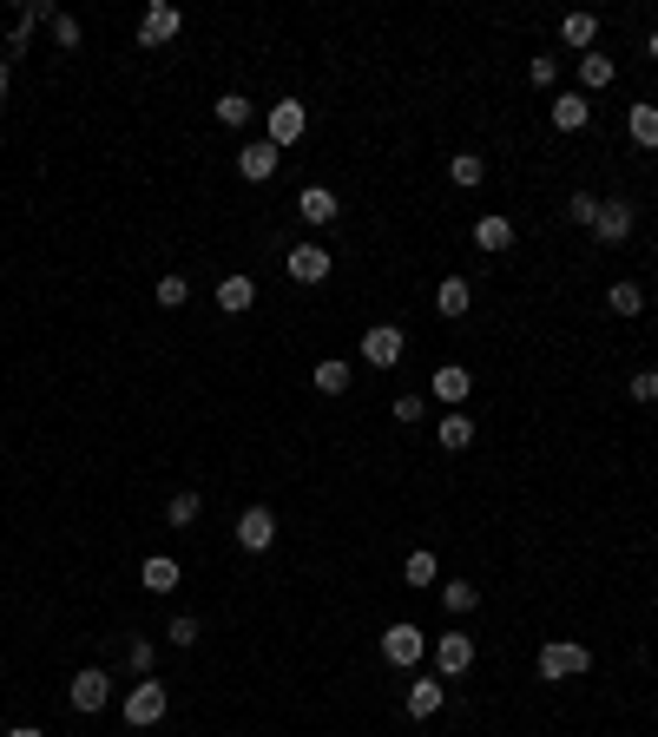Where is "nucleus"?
Instances as JSON below:
<instances>
[{
    "label": "nucleus",
    "mask_w": 658,
    "mask_h": 737,
    "mask_svg": "<svg viewBox=\"0 0 658 737\" xmlns=\"http://www.w3.org/2000/svg\"><path fill=\"white\" fill-rule=\"evenodd\" d=\"M178 33H185V14H178L172 0H152L139 14V47H172Z\"/></svg>",
    "instance_id": "4"
},
{
    "label": "nucleus",
    "mask_w": 658,
    "mask_h": 737,
    "mask_svg": "<svg viewBox=\"0 0 658 737\" xmlns=\"http://www.w3.org/2000/svg\"><path fill=\"white\" fill-rule=\"evenodd\" d=\"M606 303H612V316H639L645 310V290H639V283H612Z\"/></svg>",
    "instance_id": "28"
},
{
    "label": "nucleus",
    "mask_w": 658,
    "mask_h": 737,
    "mask_svg": "<svg viewBox=\"0 0 658 737\" xmlns=\"http://www.w3.org/2000/svg\"><path fill=\"white\" fill-rule=\"evenodd\" d=\"M441 705H448V691H441L435 678H415V685H408V718H435Z\"/></svg>",
    "instance_id": "19"
},
{
    "label": "nucleus",
    "mask_w": 658,
    "mask_h": 737,
    "mask_svg": "<svg viewBox=\"0 0 658 737\" xmlns=\"http://www.w3.org/2000/svg\"><path fill=\"white\" fill-rule=\"evenodd\" d=\"M468 389H474V376H468V369H435V402L461 408V402H468Z\"/></svg>",
    "instance_id": "23"
},
{
    "label": "nucleus",
    "mask_w": 658,
    "mask_h": 737,
    "mask_svg": "<svg viewBox=\"0 0 658 737\" xmlns=\"http://www.w3.org/2000/svg\"><path fill=\"white\" fill-rule=\"evenodd\" d=\"M566 218L580 224V231H593V218H599V198H593V191H573V198H566Z\"/></svg>",
    "instance_id": "33"
},
{
    "label": "nucleus",
    "mask_w": 658,
    "mask_h": 737,
    "mask_svg": "<svg viewBox=\"0 0 658 737\" xmlns=\"http://www.w3.org/2000/svg\"><path fill=\"white\" fill-rule=\"evenodd\" d=\"M53 20H60V7H53V0H27V7H20L14 14V33H7V53H27V40H33V27H53Z\"/></svg>",
    "instance_id": "9"
},
{
    "label": "nucleus",
    "mask_w": 658,
    "mask_h": 737,
    "mask_svg": "<svg viewBox=\"0 0 658 737\" xmlns=\"http://www.w3.org/2000/svg\"><path fill=\"white\" fill-rule=\"evenodd\" d=\"M165 711H172V691L158 685V678H139V685L126 691V724H132V731H145V724H158V718H165Z\"/></svg>",
    "instance_id": "2"
},
{
    "label": "nucleus",
    "mask_w": 658,
    "mask_h": 737,
    "mask_svg": "<svg viewBox=\"0 0 658 737\" xmlns=\"http://www.w3.org/2000/svg\"><path fill=\"white\" fill-rule=\"evenodd\" d=\"M527 79L547 93V86H560V60H547V53H533V66H527Z\"/></svg>",
    "instance_id": "34"
},
{
    "label": "nucleus",
    "mask_w": 658,
    "mask_h": 737,
    "mask_svg": "<svg viewBox=\"0 0 658 737\" xmlns=\"http://www.w3.org/2000/svg\"><path fill=\"white\" fill-rule=\"evenodd\" d=\"M297 211H303V224H316V231H323V224H336V191L310 185V191L297 198Z\"/></svg>",
    "instance_id": "17"
},
{
    "label": "nucleus",
    "mask_w": 658,
    "mask_h": 737,
    "mask_svg": "<svg viewBox=\"0 0 658 737\" xmlns=\"http://www.w3.org/2000/svg\"><path fill=\"white\" fill-rule=\"evenodd\" d=\"M435 441L448 448V455H461V448L474 441V415H468V408H448V415L435 422Z\"/></svg>",
    "instance_id": "15"
},
{
    "label": "nucleus",
    "mask_w": 658,
    "mask_h": 737,
    "mask_svg": "<svg viewBox=\"0 0 658 737\" xmlns=\"http://www.w3.org/2000/svg\"><path fill=\"white\" fill-rule=\"evenodd\" d=\"M251 303H257V283H251V277H224V283H218V310H224V316H244Z\"/></svg>",
    "instance_id": "18"
},
{
    "label": "nucleus",
    "mask_w": 658,
    "mask_h": 737,
    "mask_svg": "<svg viewBox=\"0 0 658 737\" xmlns=\"http://www.w3.org/2000/svg\"><path fill=\"white\" fill-rule=\"evenodd\" d=\"M468 665H474V639H468V632H441V639H435V672L461 678Z\"/></svg>",
    "instance_id": "11"
},
{
    "label": "nucleus",
    "mask_w": 658,
    "mask_h": 737,
    "mask_svg": "<svg viewBox=\"0 0 658 737\" xmlns=\"http://www.w3.org/2000/svg\"><path fill=\"white\" fill-rule=\"evenodd\" d=\"M448 172H455V185H481V178H487V158H481V152H455V165H448Z\"/></svg>",
    "instance_id": "32"
},
{
    "label": "nucleus",
    "mask_w": 658,
    "mask_h": 737,
    "mask_svg": "<svg viewBox=\"0 0 658 737\" xmlns=\"http://www.w3.org/2000/svg\"><path fill=\"white\" fill-rule=\"evenodd\" d=\"M586 119H593L586 93H553V126H560V132H580Z\"/></svg>",
    "instance_id": "16"
},
{
    "label": "nucleus",
    "mask_w": 658,
    "mask_h": 737,
    "mask_svg": "<svg viewBox=\"0 0 658 737\" xmlns=\"http://www.w3.org/2000/svg\"><path fill=\"white\" fill-rule=\"evenodd\" d=\"M435 310H441V316H468V283H461V277H441Z\"/></svg>",
    "instance_id": "26"
},
{
    "label": "nucleus",
    "mask_w": 658,
    "mask_h": 737,
    "mask_svg": "<svg viewBox=\"0 0 658 737\" xmlns=\"http://www.w3.org/2000/svg\"><path fill=\"white\" fill-rule=\"evenodd\" d=\"M389 415H395V422H422V415H428V402H422V395H395V408H389Z\"/></svg>",
    "instance_id": "37"
},
{
    "label": "nucleus",
    "mask_w": 658,
    "mask_h": 737,
    "mask_svg": "<svg viewBox=\"0 0 658 737\" xmlns=\"http://www.w3.org/2000/svg\"><path fill=\"white\" fill-rule=\"evenodd\" d=\"M237 547H244V553H270V547H277V514H270V507H244V514H237Z\"/></svg>",
    "instance_id": "8"
},
{
    "label": "nucleus",
    "mask_w": 658,
    "mask_h": 737,
    "mask_svg": "<svg viewBox=\"0 0 658 737\" xmlns=\"http://www.w3.org/2000/svg\"><path fill=\"white\" fill-rule=\"evenodd\" d=\"M645 53H652V60H658V33H652V40H645Z\"/></svg>",
    "instance_id": "43"
},
{
    "label": "nucleus",
    "mask_w": 658,
    "mask_h": 737,
    "mask_svg": "<svg viewBox=\"0 0 658 737\" xmlns=\"http://www.w3.org/2000/svg\"><path fill=\"white\" fill-rule=\"evenodd\" d=\"M185 297H191V283L178 277V270H172V277H158V303H165V310H178Z\"/></svg>",
    "instance_id": "35"
},
{
    "label": "nucleus",
    "mask_w": 658,
    "mask_h": 737,
    "mask_svg": "<svg viewBox=\"0 0 658 737\" xmlns=\"http://www.w3.org/2000/svg\"><path fill=\"white\" fill-rule=\"evenodd\" d=\"M66 698H73V711H106V705H112V672H99V665H86V672H73V685H66Z\"/></svg>",
    "instance_id": "7"
},
{
    "label": "nucleus",
    "mask_w": 658,
    "mask_h": 737,
    "mask_svg": "<svg viewBox=\"0 0 658 737\" xmlns=\"http://www.w3.org/2000/svg\"><path fill=\"white\" fill-rule=\"evenodd\" d=\"M7 737H47V731H40V724H14V731H7Z\"/></svg>",
    "instance_id": "41"
},
{
    "label": "nucleus",
    "mask_w": 658,
    "mask_h": 737,
    "mask_svg": "<svg viewBox=\"0 0 658 737\" xmlns=\"http://www.w3.org/2000/svg\"><path fill=\"white\" fill-rule=\"evenodd\" d=\"M139 580H145V593H172L185 573H178V560H165V553H152V560L139 566Z\"/></svg>",
    "instance_id": "20"
},
{
    "label": "nucleus",
    "mask_w": 658,
    "mask_h": 737,
    "mask_svg": "<svg viewBox=\"0 0 658 737\" xmlns=\"http://www.w3.org/2000/svg\"><path fill=\"white\" fill-rule=\"evenodd\" d=\"M632 402H658V369H639V376H632Z\"/></svg>",
    "instance_id": "39"
},
{
    "label": "nucleus",
    "mask_w": 658,
    "mask_h": 737,
    "mask_svg": "<svg viewBox=\"0 0 658 737\" xmlns=\"http://www.w3.org/2000/svg\"><path fill=\"white\" fill-rule=\"evenodd\" d=\"M402 580H408V586H435V553L415 547V553L402 560Z\"/></svg>",
    "instance_id": "29"
},
{
    "label": "nucleus",
    "mask_w": 658,
    "mask_h": 737,
    "mask_svg": "<svg viewBox=\"0 0 658 737\" xmlns=\"http://www.w3.org/2000/svg\"><path fill=\"white\" fill-rule=\"evenodd\" d=\"M632 224H639V218H632L626 198H599V218H593V237H599V244H626Z\"/></svg>",
    "instance_id": "10"
},
{
    "label": "nucleus",
    "mask_w": 658,
    "mask_h": 737,
    "mask_svg": "<svg viewBox=\"0 0 658 737\" xmlns=\"http://www.w3.org/2000/svg\"><path fill=\"white\" fill-rule=\"evenodd\" d=\"M283 270H290L297 283H323V277H329V251H323V244H297Z\"/></svg>",
    "instance_id": "14"
},
{
    "label": "nucleus",
    "mask_w": 658,
    "mask_h": 737,
    "mask_svg": "<svg viewBox=\"0 0 658 737\" xmlns=\"http://www.w3.org/2000/svg\"><path fill=\"white\" fill-rule=\"evenodd\" d=\"M53 40H60V53H73V47H79V20L60 14V20H53Z\"/></svg>",
    "instance_id": "38"
},
{
    "label": "nucleus",
    "mask_w": 658,
    "mask_h": 737,
    "mask_svg": "<svg viewBox=\"0 0 658 737\" xmlns=\"http://www.w3.org/2000/svg\"><path fill=\"white\" fill-rule=\"evenodd\" d=\"M626 132H632V145H645V152H658V106H632L626 112Z\"/></svg>",
    "instance_id": "21"
},
{
    "label": "nucleus",
    "mask_w": 658,
    "mask_h": 737,
    "mask_svg": "<svg viewBox=\"0 0 658 737\" xmlns=\"http://www.w3.org/2000/svg\"><path fill=\"white\" fill-rule=\"evenodd\" d=\"M402 349H408V336L395 330V323L362 330V362H369V369H395V362H402Z\"/></svg>",
    "instance_id": "6"
},
{
    "label": "nucleus",
    "mask_w": 658,
    "mask_h": 737,
    "mask_svg": "<svg viewBox=\"0 0 658 737\" xmlns=\"http://www.w3.org/2000/svg\"><path fill=\"white\" fill-rule=\"evenodd\" d=\"M514 244V218H501V211H487V218H474V251H507Z\"/></svg>",
    "instance_id": "13"
},
{
    "label": "nucleus",
    "mask_w": 658,
    "mask_h": 737,
    "mask_svg": "<svg viewBox=\"0 0 658 737\" xmlns=\"http://www.w3.org/2000/svg\"><path fill=\"white\" fill-rule=\"evenodd\" d=\"M612 79H619V66H612L606 53H580V86L586 93H599V86H612Z\"/></svg>",
    "instance_id": "24"
},
{
    "label": "nucleus",
    "mask_w": 658,
    "mask_h": 737,
    "mask_svg": "<svg viewBox=\"0 0 658 737\" xmlns=\"http://www.w3.org/2000/svg\"><path fill=\"white\" fill-rule=\"evenodd\" d=\"M310 382H316V389H323V395H343V389H349V362L323 356V362H316V369H310Z\"/></svg>",
    "instance_id": "25"
},
{
    "label": "nucleus",
    "mask_w": 658,
    "mask_h": 737,
    "mask_svg": "<svg viewBox=\"0 0 658 737\" xmlns=\"http://www.w3.org/2000/svg\"><path fill=\"white\" fill-rule=\"evenodd\" d=\"M198 494H191V487H178V494H172V501H165V520H172V527H191V520H198Z\"/></svg>",
    "instance_id": "31"
},
{
    "label": "nucleus",
    "mask_w": 658,
    "mask_h": 737,
    "mask_svg": "<svg viewBox=\"0 0 658 737\" xmlns=\"http://www.w3.org/2000/svg\"><path fill=\"white\" fill-rule=\"evenodd\" d=\"M126 737H145V731H126Z\"/></svg>",
    "instance_id": "44"
},
{
    "label": "nucleus",
    "mask_w": 658,
    "mask_h": 737,
    "mask_svg": "<svg viewBox=\"0 0 658 737\" xmlns=\"http://www.w3.org/2000/svg\"><path fill=\"white\" fill-rule=\"evenodd\" d=\"M441 606H448V612H474V606H481V586L448 580V586H441Z\"/></svg>",
    "instance_id": "30"
},
{
    "label": "nucleus",
    "mask_w": 658,
    "mask_h": 737,
    "mask_svg": "<svg viewBox=\"0 0 658 737\" xmlns=\"http://www.w3.org/2000/svg\"><path fill=\"white\" fill-rule=\"evenodd\" d=\"M277 165H283V152H277V145H270V139H251V145H244V152H237V172L251 178V185H264V178L277 172Z\"/></svg>",
    "instance_id": "12"
},
{
    "label": "nucleus",
    "mask_w": 658,
    "mask_h": 737,
    "mask_svg": "<svg viewBox=\"0 0 658 737\" xmlns=\"http://www.w3.org/2000/svg\"><path fill=\"white\" fill-rule=\"evenodd\" d=\"M211 112H218V126H231V132H237V126H251V99H244V93H224Z\"/></svg>",
    "instance_id": "27"
},
{
    "label": "nucleus",
    "mask_w": 658,
    "mask_h": 737,
    "mask_svg": "<svg viewBox=\"0 0 658 737\" xmlns=\"http://www.w3.org/2000/svg\"><path fill=\"white\" fill-rule=\"evenodd\" d=\"M7 79H14V66H7V53H0V99H7Z\"/></svg>",
    "instance_id": "42"
},
{
    "label": "nucleus",
    "mask_w": 658,
    "mask_h": 737,
    "mask_svg": "<svg viewBox=\"0 0 658 737\" xmlns=\"http://www.w3.org/2000/svg\"><path fill=\"white\" fill-rule=\"evenodd\" d=\"M303 132H310V112H303L297 99H277V106L264 112V139L277 145V152H290V145H297Z\"/></svg>",
    "instance_id": "3"
},
{
    "label": "nucleus",
    "mask_w": 658,
    "mask_h": 737,
    "mask_svg": "<svg viewBox=\"0 0 658 737\" xmlns=\"http://www.w3.org/2000/svg\"><path fill=\"white\" fill-rule=\"evenodd\" d=\"M422 652H428V632H422V626H408V619H402V626H389V632H382V659H389L395 672L422 665Z\"/></svg>",
    "instance_id": "5"
},
{
    "label": "nucleus",
    "mask_w": 658,
    "mask_h": 737,
    "mask_svg": "<svg viewBox=\"0 0 658 737\" xmlns=\"http://www.w3.org/2000/svg\"><path fill=\"white\" fill-rule=\"evenodd\" d=\"M198 619H191V612H178V619H172V626H165V639H172V645H198Z\"/></svg>",
    "instance_id": "36"
},
{
    "label": "nucleus",
    "mask_w": 658,
    "mask_h": 737,
    "mask_svg": "<svg viewBox=\"0 0 658 737\" xmlns=\"http://www.w3.org/2000/svg\"><path fill=\"white\" fill-rule=\"evenodd\" d=\"M152 659H158V645L152 639H132V672H152Z\"/></svg>",
    "instance_id": "40"
},
{
    "label": "nucleus",
    "mask_w": 658,
    "mask_h": 737,
    "mask_svg": "<svg viewBox=\"0 0 658 737\" xmlns=\"http://www.w3.org/2000/svg\"><path fill=\"white\" fill-rule=\"evenodd\" d=\"M580 672H593V652H586V645H573V639H547V645H540V678H547V685L580 678Z\"/></svg>",
    "instance_id": "1"
},
{
    "label": "nucleus",
    "mask_w": 658,
    "mask_h": 737,
    "mask_svg": "<svg viewBox=\"0 0 658 737\" xmlns=\"http://www.w3.org/2000/svg\"><path fill=\"white\" fill-rule=\"evenodd\" d=\"M560 40H566V47H593V40H599V14H586V7H580V14H566L560 20Z\"/></svg>",
    "instance_id": "22"
}]
</instances>
